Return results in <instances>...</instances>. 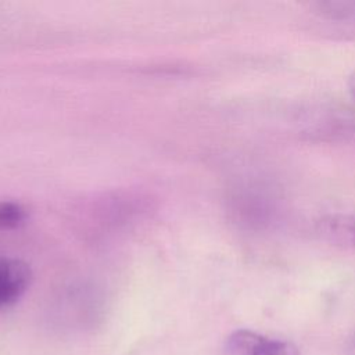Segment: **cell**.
<instances>
[{
    "mask_svg": "<svg viewBox=\"0 0 355 355\" xmlns=\"http://www.w3.org/2000/svg\"><path fill=\"white\" fill-rule=\"evenodd\" d=\"M223 355H300L287 341L270 340L251 330L233 331L223 347Z\"/></svg>",
    "mask_w": 355,
    "mask_h": 355,
    "instance_id": "cell-1",
    "label": "cell"
},
{
    "mask_svg": "<svg viewBox=\"0 0 355 355\" xmlns=\"http://www.w3.org/2000/svg\"><path fill=\"white\" fill-rule=\"evenodd\" d=\"M32 280L31 268L19 261L0 258V309L17 302Z\"/></svg>",
    "mask_w": 355,
    "mask_h": 355,
    "instance_id": "cell-2",
    "label": "cell"
},
{
    "mask_svg": "<svg viewBox=\"0 0 355 355\" xmlns=\"http://www.w3.org/2000/svg\"><path fill=\"white\" fill-rule=\"evenodd\" d=\"M324 230L334 240L355 245V216H334L324 222Z\"/></svg>",
    "mask_w": 355,
    "mask_h": 355,
    "instance_id": "cell-3",
    "label": "cell"
},
{
    "mask_svg": "<svg viewBox=\"0 0 355 355\" xmlns=\"http://www.w3.org/2000/svg\"><path fill=\"white\" fill-rule=\"evenodd\" d=\"M26 219V209L15 201H0V230L15 229Z\"/></svg>",
    "mask_w": 355,
    "mask_h": 355,
    "instance_id": "cell-4",
    "label": "cell"
},
{
    "mask_svg": "<svg viewBox=\"0 0 355 355\" xmlns=\"http://www.w3.org/2000/svg\"><path fill=\"white\" fill-rule=\"evenodd\" d=\"M348 86H349V92H351L352 97L355 98V72L351 75V78L348 80Z\"/></svg>",
    "mask_w": 355,
    "mask_h": 355,
    "instance_id": "cell-5",
    "label": "cell"
}]
</instances>
